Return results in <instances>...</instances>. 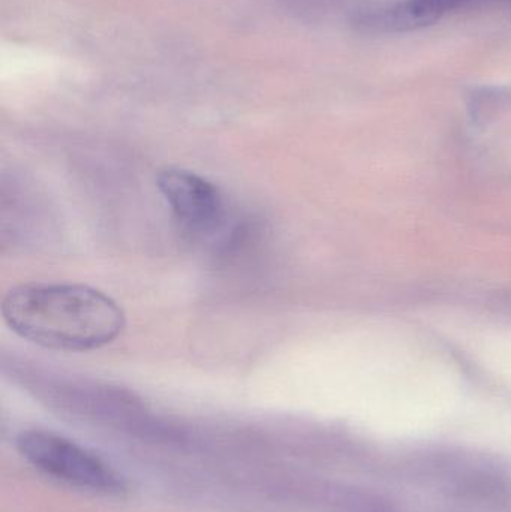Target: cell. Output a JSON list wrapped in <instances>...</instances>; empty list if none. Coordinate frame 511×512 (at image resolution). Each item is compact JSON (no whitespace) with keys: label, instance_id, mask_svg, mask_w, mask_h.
<instances>
[{"label":"cell","instance_id":"6da1fadb","mask_svg":"<svg viewBox=\"0 0 511 512\" xmlns=\"http://www.w3.org/2000/svg\"><path fill=\"white\" fill-rule=\"evenodd\" d=\"M0 309L12 333L51 351H95L126 327L122 306L83 283H23L6 292Z\"/></svg>","mask_w":511,"mask_h":512},{"label":"cell","instance_id":"7a4b0ae2","mask_svg":"<svg viewBox=\"0 0 511 512\" xmlns=\"http://www.w3.org/2000/svg\"><path fill=\"white\" fill-rule=\"evenodd\" d=\"M17 448L30 465L63 483L102 495L126 492L125 480L116 469L65 436L26 430L18 435Z\"/></svg>","mask_w":511,"mask_h":512},{"label":"cell","instance_id":"3957f363","mask_svg":"<svg viewBox=\"0 0 511 512\" xmlns=\"http://www.w3.org/2000/svg\"><path fill=\"white\" fill-rule=\"evenodd\" d=\"M161 192L174 218L189 233H209L224 216V197L215 183L180 167H165L156 176Z\"/></svg>","mask_w":511,"mask_h":512},{"label":"cell","instance_id":"277c9868","mask_svg":"<svg viewBox=\"0 0 511 512\" xmlns=\"http://www.w3.org/2000/svg\"><path fill=\"white\" fill-rule=\"evenodd\" d=\"M423 27L437 23L444 14L476 5L480 0H405Z\"/></svg>","mask_w":511,"mask_h":512},{"label":"cell","instance_id":"5b68a950","mask_svg":"<svg viewBox=\"0 0 511 512\" xmlns=\"http://www.w3.org/2000/svg\"><path fill=\"white\" fill-rule=\"evenodd\" d=\"M341 507L344 512H396L392 505L374 493L348 490L342 493Z\"/></svg>","mask_w":511,"mask_h":512},{"label":"cell","instance_id":"8992f818","mask_svg":"<svg viewBox=\"0 0 511 512\" xmlns=\"http://www.w3.org/2000/svg\"><path fill=\"white\" fill-rule=\"evenodd\" d=\"M509 104V95L500 90H482L471 99L470 110L476 120H488Z\"/></svg>","mask_w":511,"mask_h":512},{"label":"cell","instance_id":"52a82bcc","mask_svg":"<svg viewBox=\"0 0 511 512\" xmlns=\"http://www.w3.org/2000/svg\"><path fill=\"white\" fill-rule=\"evenodd\" d=\"M506 2H507V3H510V5H511V0H506Z\"/></svg>","mask_w":511,"mask_h":512}]
</instances>
